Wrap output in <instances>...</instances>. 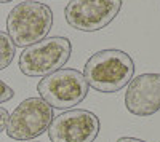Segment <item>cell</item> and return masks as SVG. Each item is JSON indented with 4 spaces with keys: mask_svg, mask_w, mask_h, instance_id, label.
<instances>
[{
    "mask_svg": "<svg viewBox=\"0 0 160 142\" xmlns=\"http://www.w3.org/2000/svg\"><path fill=\"white\" fill-rule=\"evenodd\" d=\"M135 75V62L122 50H101L91 54L83 67V78L99 93L112 94L123 89Z\"/></svg>",
    "mask_w": 160,
    "mask_h": 142,
    "instance_id": "6da1fadb",
    "label": "cell"
},
{
    "mask_svg": "<svg viewBox=\"0 0 160 142\" xmlns=\"http://www.w3.org/2000/svg\"><path fill=\"white\" fill-rule=\"evenodd\" d=\"M53 27V11L48 5L26 0L13 7L7 18V34L15 46L28 48L47 38Z\"/></svg>",
    "mask_w": 160,
    "mask_h": 142,
    "instance_id": "7a4b0ae2",
    "label": "cell"
},
{
    "mask_svg": "<svg viewBox=\"0 0 160 142\" xmlns=\"http://www.w3.org/2000/svg\"><path fill=\"white\" fill-rule=\"evenodd\" d=\"M88 83L77 69H59L43 77L37 85L40 99L51 109L69 110L82 102L88 94Z\"/></svg>",
    "mask_w": 160,
    "mask_h": 142,
    "instance_id": "3957f363",
    "label": "cell"
},
{
    "mask_svg": "<svg viewBox=\"0 0 160 142\" xmlns=\"http://www.w3.org/2000/svg\"><path fill=\"white\" fill-rule=\"evenodd\" d=\"M72 53L68 37H51L34 43L19 56V70L26 77H47L66 66Z\"/></svg>",
    "mask_w": 160,
    "mask_h": 142,
    "instance_id": "277c9868",
    "label": "cell"
},
{
    "mask_svg": "<svg viewBox=\"0 0 160 142\" xmlns=\"http://www.w3.org/2000/svg\"><path fill=\"white\" fill-rule=\"evenodd\" d=\"M55 118V112L40 97H28L10 113L5 131L15 140H32L42 136Z\"/></svg>",
    "mask_w": 160,
    "mask_h": 142,
    "instance_id": "5b68a950",
    "label": "cell"
},
{
    "mask_svg": "<svg viewBox=\"0 0 160 142\" xmlns=\"http://www.w3.org/2000/svg\"><path fill=\"white\" fill-rule=\"evenodd\" d=\"M120 8V0H71L64 8V18L75 31L96 32L108 27Z\"/></svg>",
    "mask_w": 160,
    "mask_h": 142,
    "instance_id": "8992f818",
    "label": "cell"
},
{
    "mask_svg": "<svg viewBox=\"0 0 160 142\" xmlns=\"http://www.w3.org/2000/svg\"><path fill=\"white\" fill-rule=\"evenodd\" d=\"M99 130L96 113L87 109H69L56 115L47 131L51 142H95Z\"/></svg>",
    "mask_w": 160,
    "mask_h": 142,
    "instance_id": "52a82bcc",
    "label": "cell"
},
{
    "mask_svg": "<svg viewBox=\"0 0 160 142\" xmlns=\"http://www.w3.org/2000/svg\"><path fill=\"white\" fill-rule=\"evenodd\" d=\"M125 107L136 117H151L160 110V73H141L131 78Z\"/></svg>",
    "mask_w": 160,
    "mask_h": 142,
    "instance_id": "ba28073f",
    "label": "cell"
},
{
    "mask_svg": "<svg viewBox=\"0 0 160 142\" xmlns=\"http://www.w3.org/2000/svg\"><path fill=\"white\" fill-rule=\"evenodd\" d=\"M15 54H16V46L13 45L7 32L0 31V70H3L10 66Z\"/></svg>",
    "mask_w": 160,
    "mask_h": 142,
    "instance_id": "9c48e42d",
    "label": "cell"
},
{
    "mask_svg": "<svg viewBox=\"0 0 160 142\" xmlns=\"http://www.w3.org/2000/svg\"><path fill=\"white\" fill-rule=\"evenodd\" d=\"M15 96V91H13V88L8 86L3 80H0V104H3V102L13 99Z\"/></svg>",
    "mask_w": 160,
    "mask_h": 142,
    "instance_id": "30bf717a",
    "label": "cell"
},
{
    "mask_svg": "<svg viewBox=\"0 0 160 142\" xmlns=\"http://www.w3.org/2000/svg\"><path fill=\"white\" fill-rule=\"evenodd\" d=\"M8 117H10V113L5 107H0V133L5 131V128H7V123H8Z\"/></svg>",
    "mask_w": 160,
    "mask_h": 142,
    "instance_id": "8fae6325",
    "label": "cell"
},
{
    "mask_svg": "<svg viewBox=\"0 0 160 142\" xmlns=\"http://www.w3.org/2000/svg\"><path fill=\"white\" fill-rule=\"evenodd\" d=\"M117 142H148V140H142L138 137H120V139H117Z\"/></svg>",
    "mask_w": 160,
    "mask_h": 142,
    "instance_id": "7c38bea8",
    "label": "cell"
},
{
    "mask_svg": "<svg viewBox=\"0 0 160 142\" xmlns=\"http://www.w3.org/2000/svg\"><path fill=\"white\" fill-rule=\"evenodd\" d=\"M8 2H13V0H0V3H8Z\"/></svg>",
    "mask_w": 160,
    "mask_h": 142,
    "instance_id": "4fadbf2b",
    "label": "cell"
},
{
    "mask_svg": "<svg viewBox=\"0 0 160 142\" xmlns=\"http://www.w3.org/2000/svg\"><path fill=\"white\" fill-rule=\"evenodd\" d=\"M28 142H37V140H28Z\"/></svg>",
    "mask_w": 160,
    "mask_h": 142,
    "instance_id": "5bb4252c",
    "label": "cell"
}]
</instances>
